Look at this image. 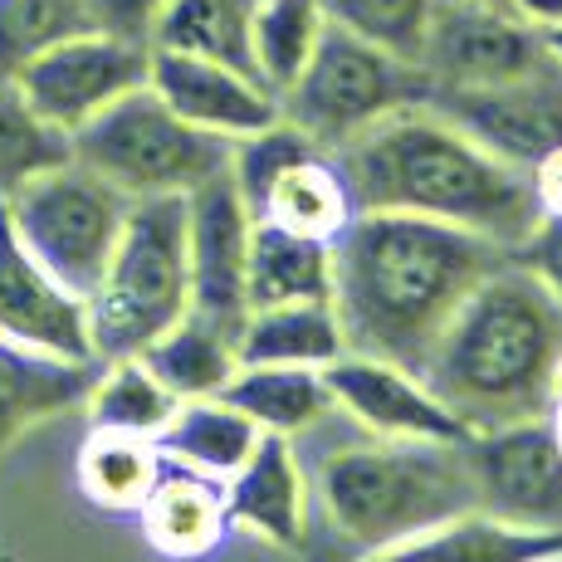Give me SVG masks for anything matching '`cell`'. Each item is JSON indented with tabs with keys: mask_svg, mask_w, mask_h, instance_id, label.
<instances>
[{
	"mask_svg": "<svg viewBox=\"0 0 562 562\" xmlns=\"http://www.w3.org/2000/svg\"><path fill=\"white\" fill-rule=\"evenodd\" d=\"M543 64H553L543 35L524 25L514 10L484 5V0H436L426 49H420V74H426L430 93L490 89V83L524 79Z\"/></svg>",
	"mask_w": 562,
	"mask_h": 562,
	"instance_id": "obj_11",
	"label": "cell"
},
{
	"mask_svg": "<svg viewBox=\"0 0 562 562\" xmlns=\"http://www.w3.org/2000/svg\"><path fill=\"white\" fill-rule=\"evenodd\" d=\"M0 338L64 362H99L89 333V299L64 289L15 240L5 211H0Z\"/></svg>",
	"mask_w": 562,
	"mask_h": 562,
	"instance_id": "obj_15",
	"label": "cell"
},
{
	"mask_svg": "<svg viewBox=\"0 0 562 562\" xmlns=\"http://www.w3.org/2000/svg\"><path fill=\"white\" fill-rule=\"evenodd\" d=\"M127 205L133 201L117 187H108L103 177H93L89 167L64 161V167L35 177L30 187H20L15 196H5L0 211H5L15 240L25 245L64 289L89 299L93 289H99L117 235H123Z\"/></svg>",
	"mask_w": 562,
	"mask_h": 562,
	"instance_id": "obj_8",
	"label": "cell"
},
{
	"mask_svg": "<svg viewBox=\"0 0 562 562\" xmlns=\"http://www.w3.org/2000/svg\"><path fill=\"white\" fill-rule=\"evenodd\" d=\"M484 5H504V10H509V0H484Z\"/></svg>",
	"mask_w": 562,
	"mask_h": 562,
	"instance_id": "obj_43",
	"label": "cell"
},
{
	"mask_svg": "<svg viewBox=\"0 0 562 562\" xmlns=\"http://www.w3.org/2000/svg\"><path fill=\"white\" fill-rule=\"evenodd\" d=\"M93 376L99 362H64L0 338V446H10L20 430L40 420L83 406Z\"/></svg>",
	"mask_w": 562,
	"mask_h": 562,
	"instance_id": "obj_20",
	"label": "cell"
},
{
	"mask_svg": "<svg viewBox=\"0 0 562 562\" xmlns=\"http://www.w3.org/2000/svg\"><path fill=\"white\" fill-rule=\"evenodd\" d=\"M255 440H259V426L245 411H235L225 396H201V402H177L171 420L157 436V450L177 470L225 484L255 450Z\"/></svg>",
	"mask_w": 562,
	"mask_h": 562,
	"instance_id": "obj_21",
	"label": "cell"
},
{
	"mask_svg": "<svg viewBox=\"0 0 562 562\" xmlns=\"http://www.w3.org/2000/svg\"><path fill=\"white\" fill-rule=\"evenodd\" d=\"M313 153H323V147L299 133L289 117L259 127V133H250V137H235L231 143V181L245 196V205H250V215L259 211V196L269 191V181H274L284 167H294V161L313 157Z\"/></svg>",
	"mask_w": 562,
	"mask_h": 562,
	"instance_id": "obj_34",
	"label": "cell"
},
{
	"mask_svg": "<svg viewBox=\"0 0 562 562\" xmlns=\"http://www.w3.org/2000/svg\"><path fill=\"white\" fill-rule=\"evenodd\" d=\"M333 304V240L284 231L274 221L250 225V255H245V304L279 308V304Z\"/></svg>",
	"mask_w": 562,
	"mask_h": 562,
	"instance_id": "obj_18",
	"label": "cell"
},
{
	"mask_svg": "<svg viewBox=\"0 0 562 562\" xmlns=\"http://www.w3.org/2000/svg\"><path fill=\"white\" fill-rule=\"evenodd\" d=\"M64 161H74L69 133L45 123L15 93V83H0V201L15 196L20 187H30L45 171L64 167Z\"/></svg>",
	"mask_w": 562,
	"mask_h": 562,
	"instance_id": "obj_31",
	"label": "cell"
},
{
	"mask_svg": "<svg viewBox=\"0 0 562 562\" xmlns=\"http://www.w3.org/2000/svg\"><path fill=\"white\" fill-rule=\"evenodd\" d=\"M250 205L235 191L231 167L187 191V265H191V313L235 338L245 323V255H250Z\"/></svg>",
	"mask_w": 562,
	"mask_h": 562,
	"instance_id": "obj_13",
	"label": "cell"
},
{
	"mask_svg": "<svg viewBox=\"0 0 562 562\" xmlns=\"http://www.w3.org/2000/svg\"><path fill=\"white\" fill-rule=\"evenodd\" d=\"M514 259L562 304V215H538L533 231L514 245Z\"/></svg>",
	"mask_w": 562,
	"mask_h": 562,
	"instance_id": "obj_35",
	"label": "cell"
},
{
	"mask_svg": "<svg viewBox=\"0 0 562 562\" xmlns=\"http://www.w3.org/2000/svg\"><path fill=\"white\" fill-rule=\"evenodd\" d=\"M191 308L187 196H143L127 205L99 289L89 294L93 358H137Z\"/></svg>",
	"mask_w": 562,
	"mask_h": 562,
	"instance_id": "obj_5",
	"label": "cell"
},
{
	"mask_svg": "<svg viewBox=\"0 0 562 562\" xmlns=\"http://www.w3.org/2000/svg\"><path fill=\"white\" fill-rule=\"evenodd\" d=\"M323 15H328V25L348 30V35L420 69V49H426L436 0H323Z\"/></svg>",
	"mask_w": 562,
	"mask_h": 562,
	"instance_id": "obj_33",
	"label": "cell"
},
{
	"mask_svg": "<svg viewBox=\"0 0 562 562\" xmlns=\"http://www.w3.org/2000/svg\"><path fill=\"white\" fill-rule=\"evenodd\" d=\"M147 64L153 49L147 40L133 35H113V30H79V35L59 40L45 54L25 64L15 74V93L35 108L45 123L79 133L89 117H99L108 103H117L123 93L143 89L147 83Z\"/></svg>",
	"mask_w": 562,
	"mask_h": 562,
	"instance_id": "obj_9",
	"label": "cell"
},
{
	"mask_svg": "<svg viewBox=\"0 0 562 562\" xmlns=\"http://www.w3.org/2000/svg\"><path fill=\"white\" fill-rule=\"evenodd\" d=\"M543 49H548V59L562 69V25H553V30H543Z\"/></svg>",
	"mask_w": 562,
	"mask_h": 562,
	"instance_id": "obj_39",
	"label": "cell"
},
{
	"mask_svg": "<svg viewBox=\"0 0 562 562\" xmlns=\"http://www.w3.org/2000/svg\"><path fill=\"white\" fill-rule=\"evenodd\" d=\"M562 362V304L509 255L460 299L420 362V382L464 430L548 416Z\"/></svg>",
	"mask_w": 562,
	"mask_h": 562,
	"instance_id": "obj_3",
	"label": "cell"
},
{
	"mask_svg": "<svg viewBox=\"0 0 562 562\" xmlns=\"http://www.w3.org/2000/svg\"><path fill=\"white\" fill-rule=\"evenodd\" d=\"M548 548H562V533H528L490 514H464L426 533H411L392 548L362 553L358 562H528Z\"/></svg>",
	"mask_w": 562,
	"mask_h": 562,
	"instance_id": "obj_25",
	"label": "cell"
},
{
	"mask_svg": "<svg viewBox=\"0 0 562 562\" xmlns=\"http://www.w3.org/2000/svg\"><path fill=\"white\" fill-rule=\"evenodd\" d=\"M143 367L167 386L177 402H201V396H221L225 382L240 372V352L235 338L215 323H205L201 313H181L167 333H157L143 352Z\"/></svg>",
	"mask_w": 562,
	"mask_h": 562,
	"instance_id": "obj_24",
	"label": "cell"
},
{
	"mask_svg": "<svg viewBox=\"0 0 562 562\" xmlns=\"http://www.w3.org/2000/svg\"><path fill=\"white\" fill-rule=\"evenodd\" d=\"M436 113H446L470 143H480L490 157H499L514 171H533L548 153L562 147V69L524 74L490 89H440L426 99Z\"/></svg>",
	"mask_w": 562,
	"mask_h": 562,
	"instance_id": "obj_12",
	"label": "cell"
},
{
	"mask_svg": "<svg viewBox=\"0 0 562 562\" xmlns=\"http://www.w3.org/2000/svg\"><path fill=\"white\" fill-rule=\"evenodd\" d=\"M323 382L333 392V411L348 426L386 440H464L470 430L456 420V411L440 402L420 372L402 362L367 358V352H342L338 362L323 367Z\"/></svg>",
	"mask_w": 562,
	"mask_h": 562,
	"instance_id": "obj_14",
	"label": "cell"
},
{
	"mask_svg": "<svg viewBox=\"0 0 562 562\" xmlns=\"http://www.w3.org/2000/svg\"><path fill=\"white\" fill-rule=\"evenodd\" d=\"M240 367H328L348 352L338 328V308L328 299L318 304H279L245 313L235 333Z\"/></svg>",
	"mask_w": 562,
	"mask_h": 562,
	"instance_id": "obj_22",
	"label": "cell"
},
{
	"mask_svg": "<svg viewBox=\"0 0 562 562\" xmlns=\"http://www.w3.org/2000/svg\"><path fill=\"white\" fill-rule=\"evenodd\" d=\"M161 474H167V460L147 436L89 430V440L79 446V490L108 514H137Z\"/></svg>",
	"mask_w": 562,
	"mask_h": 562,
	"instance_id": "obj_28",
	"label": "cell"
},
{
	"mask_svg": "<svg viewBox=\"0 0 562 562\" xmlns=\"http://www.w3.org/2000/svg\"><path fill=\"white\" fill-rule=\"evenodd\" d=\"M474 514L528 533H562V446L548 416L464 436Z\"/></svg>",
	"mask_w": 562,
	"mask_h": 562,
	"instance_id": "obj_10",
	"label": "cell"
},
{
	"mask_svg": "<svg viewBox=\"0 0 562 562\" xmlns=\"http://www.w3.org/2000/svg\"><path fill=\"white\" fill-rule=\"evenodd\" d=\"M358 211H402L514 250L538 221L528 171L504 167L430 103L396 108L333 153Z\"/></svg>",
	"mask_w": 562,
	"mask_h": 562,
	"instance_id": "obj_2",
	"label": "cell"
},
{
	"mask_svg": "<svg viewBox=\"0 0 562 562\" xmlns=\"http://www.w3.org/2000/svg\"><path fill=\"white\" fill-rule=\"evenodd\" d=\"M514 250L402 211H358L333 240V308L348 352L420 372L460 299Z\"/></svg>",
	"mask_w": 562,
	"mask_h": 562,
	"instance_id": "obj_1",
	"label": "cell"
},
{
	"mask_svg": "<svg viewBox=\"0 0 562 562\" xmlns=\"http://www.w3.org/2000/svg\"><path fill=\"white\" fill-rule=\"evenodd\" d=\"M509 10L524 25H533L538 35L543 30H553V25H562V0H509Z\"/></svg>",
	"mask_w": 562,
	"mask_h": 562,
	"instance_id": "obj_38",
	"label": "cell"
},
{
	"mask_svg": "<svg viewBox=\"0 0 562 562\" xmlns=\"http://www.w3.org/2000/svg\"><path fill=\"white\" fill-rule=\"evenodd\" d=\"M250 10L255 0H161L153 25H147V49L196 54V59H215L255 74Z\"/></svg>",
	"mask_w": 562,
	"mask_h": 562,
	"instance_id": "obj_27",
	"label": "cell"
},
{
	"mask_svg": "<svg viewBox=\"0 0 562 562\" xmlns=\"http://www.w3.org/2000/svg\"><path fill=\"white\" fill-rule=\"evenodd\" d=\"M89 430H123V436H147L157 440L161 426L177 411V396L157 382L143 367V358H117V362H99L89 396Z\"/></svg>",
	"mask_w": 562,
	"mask_h": 562,
	"instance_id": "obj_30",
	"label": "cell"
},
{
	"mask_svg": "<svg viewBox=\"0 0 562 562\" xmlns=\"http://www.w3.org/2000/svg\"><path fill=\"white\" fill-rule=\"evenodd\" d=\"M548 420H553V430H558V446H562V402H553V411H548Z\"/></svg>",
	"mask_w": 562,
	"mask_h": 562,
	"instance_id": "obj_40",
	"label": "cell"
},
{
	"mask_svg": "<svg viewBox=\"0 0 562 562\" xmlns=\"http://www.w3.org/2000/svg\"><path fill=\"white\" fill-rule=\"evenodd\" d=\"M147 89H153L181 123L225 137V143L250 137L259 127L284 117L279 113V93H269L255 74L231 69V64H215V59H196V54L153 49Z\"/></svg>",
	"mask_w": 562,
	"mask_h": 562,
	"instance_id": "obj_16",
	"label": "cell"
},
{
	"mask_svg": "<svg viewBox=\"0 0 562 562\" xmlns=\"http://www.w3.org/2000/svg\"><path fill=\"white\" fill-rule=\"evenodd\" d=\"M426 99L430 83L416 64L328 25L313 59L304 64V74L279 93V113L304 137H313L323 153H338L352 137H362L372 123L392 117L396 108Z\"/></svg>",
	"mask_w": 562,
	"mask_h": 562,
	"instance_id": "obj_7",
	"label": "cell"
},
{
	"mask_svg": "<svg viewBox=\"0 0 562 562\" xmlns=\"http://www.w3.org/2000/svg\"><path fill=\"white\" fill-rule=\"evenodd\" d=\"M528 562H562V548H548V553H538V558H528Z\"/></svg>",
	"mask_w": 562,
	"mask_h": 562,
	"instance_id": "obj_41",
	"label": "cell"
},
{
	"mask_svg": "<svg viewBox=\"0 0 562 562\" xmlns=\"http://www.w3.org/2000/svg\"><path fill=\"white\" fill-rule=\"evenodd\" d=\"M74 161L117 187L127 201L143 196H187L201 181L231 167V143L181 123L153 89H133L108 103L99 117L69 137Z\"/></svg>",
	"mask_w": 562,
	"mask_h": 562,
	"instance_id": "obj_6",
	"label": "cell"
},
{
	"mask_svg": "<svg viewBox=\"0 0 562 562\" xmlns=\"http://www.w3.org/2000/svg\"><path fill=\"white\" fill-rule=\"evenodd\" d=\"M528 181H533L538 215H562V147L538 161V167L528 171Z\"/></svg>",
	"mask_w": 562,
	"mask_h": 562,
	"instance_id": "obj_37",
	"label": "cell"
},
{
	"mask_svg": "<svg viewBox=\"0 0 562 562\" xmlns=\"http://www.w3.org/2000/svg\"><path fill=\"white\" fill-rule=\"evenodd\" d=\"M225 402L259 426V436H308L333 416V392L323 367H240L225 382Z\"/></svg>",
	"mask_w": 562,
	"mask_h": 562,
	"instance_id": "obj_23",
	"label": "cell"
},
{
	"mask_svg": "<svg viewBox=\"0 0 562 562\" xmlns=\"http://www.w3.org/2000/svg\"><path fill=\"white\" fill-rule=\"evenodd\" d=\"M99 30H113V35H133L147 40V25H153L161 0H83Z\"/></svg>",
	"mask_w": 562,
	"mask_h": 562,
	"instance_id": "obj_36",
	"label": "cell"
},
{
	"mask_svg": "<svg viewBox=\"0 0 562 562\" xmlns=\"http://www.w3.org/2000/svg\"><path fill=\"white\" fill-rule=\"evenodd\" d=\"M137 518H143L147 543L171 562H196L205 553H215L225 543V533H231L221 484L205 480V474L177 470V464H167V474L147 494Z\"/></svg>",
	"mask_w": 562,
	"mask_h": 562,
	"instance_id": "obj_19",
	"label": "cell"
},
{
	"mask_svg": "<svg viewBox=\"0 0 562 562\" xmlns=\"http://www.w3.org/2000/svg\"><path fill=\"white\" fill-rule=\"evenodd\" d=\"M553 402H562V362H558V382H553Z\"/></svg>",
	"mask_w": 562,
	"mask_h": 562,
	"instance_id": "obj_42",
	"label": "cell"
},
{
	"mask_svg": "<svg viewBox=\"0 0 562 562\" xmlns=\"http://www.w3.org/2000/svg\"><path fill=\"white\" fill-rule=\"evenodd\" d=\"M304 470L308 499H318L328 528L358 553L474 514L464 440H386L352 426L348 440L304 456Z\"/></svg>",
	"mask_w": 562,
	"mask_h": 562,
	"instance_id": "obj_4",
	"label": "cell"
},
{
	"mask_svg": "<svg viewBox=\"0 0 562 562\" xmlns=\"http://www.w3.org/2000/svg\"><path fill=\"white\" fill-rule=\"evenodd\" d=\"M79 30H93L83 0H0V83Z\"/></svg>",
	"mask_w": 562,
	"mask_h": 562,
	"instance_id": "obj_32",
	"label": "cell"
},
{
	"mask_svg": "<svg viewBox=\"0 0 562 562\" xmlns=\"http://www.w3.org/2000/svg\"><path fill=\"white\" fill-rule=\"evenodd\" d=\"M328 15L323 0H255L250 10V54L255 74L269 93H284L304 74V64L318 49Z\"/></svg>",
	"mask_w": 562,
	"mask_h": 562,
	"instance_id": "obj_29",
	"label": "cell"
},
{
	"mask_svg": "<svg viewBox=\"0 0 562 562\" xmlns=\"http://www.w3.org/2000/svg\"><path fill=\"white\" fill-rule=\"evenodd\" d=\"M231 524L250 528L274 548H299L308 528V470L299 440L259 436L245 464L221 484Z\"/></svg>",
	"mask_w": 562,
	"mask_h": 562,
	"instance_id": "obj_17",
	"label": "cell"
},
{
	"mask_svg": "<svg viewBox=\"0 0 562 562\" xmlns=\"http://www.w3.org/2000/svg\"><path fill=\"white\" fill-rule=\"evenodd\" d=\"M352 215H358V201H352L333 153H313L269 181V191L259 196L255 221H274L284 231L313 235V240H338Z\"/></svg>",
	"mask_w": 562,
	"mask_h": 562,
	"instance_id": "obj_26",
	"label": "cell"
}]
</instances>
